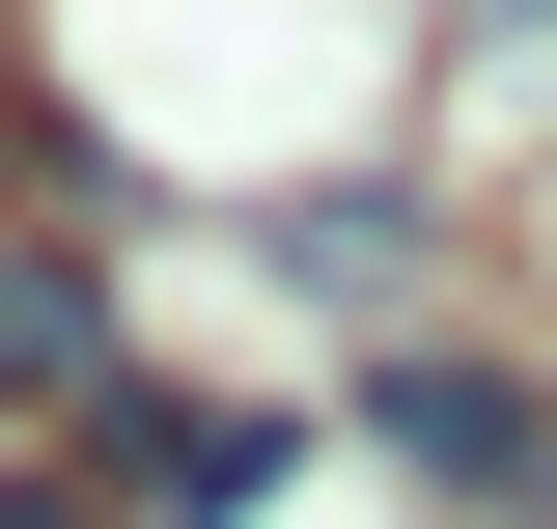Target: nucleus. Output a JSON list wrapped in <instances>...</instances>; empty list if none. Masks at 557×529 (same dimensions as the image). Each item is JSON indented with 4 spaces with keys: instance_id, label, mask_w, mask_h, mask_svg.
Here are the masks:
<instances>
[{
    "instance_id": "1",
    "label": "nucleus",
    "mask_w": 557,
    "mask_h": 529,
    "mask_svg": "<svg viewBox=\"0 0 557 529\" xmlns=\"http://www.w3.org/2000/svg\"><path fill=\"white\" fill-rule=\"evenodd\" d=\"M391 446L446 473V502H530L557 529V391H502V362H391Z\"/></svg>"
}]
</instances>
